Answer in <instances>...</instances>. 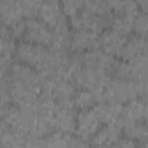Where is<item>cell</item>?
Segmentation results:
<instances>
[{
    "mask_svg": "<svg viewBox=\"0 0 148 148\" xmlns=\"http://www.w3.org/2000/svg\"><path fill=\"white\" fill-rule=\"evenodd\" d=\"M97 38L95 32L86 30H76L74 35L69 38V45L76 52H81L86 49H91L97 45Z\"/></svg>",
    "mask_w": 148,
    "mask_h": 148,
    "instance_id": "1",
    "label": "cell"
},
{
    "mask_svg": "<svg viewBox=\"0 0 148 148\" xmlns=\"http://www.w3.org/2000/svg\"><path fill=\"white\" fill-rule=\"evenodd\" d=\"M110 148H135L131 140H121L119 142H114Z\"/></svg>",
    "mask_w": 148,
    "mask_h": 148,
    "instance_id": "2",
    "label": "cell"
}]
</instances>
